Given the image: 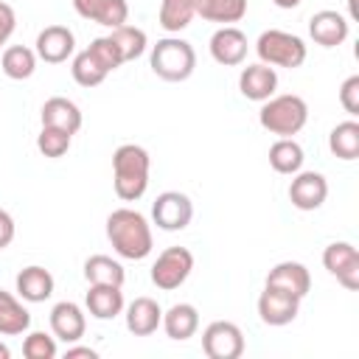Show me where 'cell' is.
I'll return each instance as SVG.
<instances>
[{
  "instance_id": "obj_1",
  "label": "cell",
  "mask_w": 359,
  "mask_h": 359,
  "mask_svg": "<svg viewBox=\"0 0 359 359\" xmlns=\"http://www.w3.org/2000/svg\"><path fill=\"white\" fill-rule=\"evenodd\" d=\"M107 238L112 250L126 261H143L154 247L151 224L135 208H115L107 216Z\"/></svg>"
},
{
  "instance_id": "obj_2",
  "label": "cell",
  "mask_w": 359,
  "mask_h": 359,
  "mask_svg": "<svg viewBox=\"0 0 359 359\" xmlns=\"http://www.w3.org/2000/svg\"><path fill=\"white\" fill-rule=\"evenodd\" d=\"M149 168L151 157L137 143H123L112 154V185L118 199L137 202L149 188Z\"/></svg>"
},
{
  "instance_id": "obj_3",
  "label": "cell",
  "mask_w": 359,
  "mask_h": 359,
  "mask_svg": "<svg viewBox=\"0 0 359 359\" xmlns=\"http://www.w3.org/2000/svg\"><path fill=\"white\" fill-rule=\"evenodd\" d=\"M309 121V107L300 95L294 93H283V95H272L264 101L261 112H258V123L278 137H292L297 135Z\"/></svg>"
},
{
  "instance_id": "obj_4",
  "label": "cell",
  "mask_w": 359,
  "mask_h": 359,
  "mask_svg": "<svg viewBox=\"0 0 359 359\" xmlns=\"http://www.w3.org/2000/svg\"><path fill=\"white\" fill-rule=\"evenodd\" d=\"M154 76L163 81H185L196 70V50L191 42L180 36H165L151 45V59H149Z\"/></svg>"
},
{
  "instance_id": "obj_5",
  "label": "cell",
  "mask_w": 359,
  "mask_h": 359,
  "mask_svg": "<svg viewBox=\"0 0 359 359\" xmlns=\"http://www.w3.org/2000/svg\"><path fill=\"white\" fill-rule=\"evenodd\" d=\"M255 53L264 65L269 67H300L306 62V42L297 34L280 31V28H269L258 36L255 42Z\"/></svg>"
},
{
  "instance_id": "obj_6",
  "label": "cell",
  "mask_w": 359,
  "mask_h": 359,
  "mask_svg": "<svg viewBox=\"0 0 359 359\" xmlns=\"http://www.w3.org/2000/svg\"><path fill=\"white\" fill-rule=\"evenodd\" d=\"M194 269V252L188 247H165L151 264V283L163 292L180 289Z\"/></svg>"
},
{
  "instance_id": "obj_7",
  "label": "cell",
  "mask_w": 359,
  "mask_h": 359,
  "mask_svg": "<svg viewBox=\"0 0 359 359\" xmlns=\"http://www.w3.org/2000/svg\"><path fill=\"white\" fill-rule=\"evenodd\" d=\"M191 219H194V202L182 191H163L151 202V222L165 233L185 230Z\"/></svg>"
},
{
  "instance_id": "obj_8",
  "label": "cell",
  "mask_w": 359,
  "mask_h": 359,
  "mask_svg": "<svg viewBox=\"0 0 359 359\" xmlns=\"http://www.w3.org/2000/svg\"><path fill=\"white\" fill-rule=\"evenodd\" d=\"M202 351L208 359H238L244 353V334L230 320H213L202 331Z\"/></svg>"
},
{
  "instance_id": "obj_9",
  "label": "cell",
  "mask_w": 359,
  "mask_h": 359,
  "mask_svg": "<svg viewBox=\"0 0 359 359\" xmlns=\"http://www.w3.org/2000/svg\"><path fill=\"white\" fill-rule=\"evenodd\" d=\"M323 266L348 289H359V250L351 241H331L323 250Z\"/></svg>"
},
{
  "instance_id": "obj_10",
  "label": "cell",
  "mask_w": 359,
  "mask_h": 359,
  "mask_svg": "<svg viewBox=\"0 0 359 359\" xmlns=\"http://www.w3.org/2000/svg\"><path fill=\"white\" fill-rule=\"evenodd\" d=\"M297 311H300V297L286 289L264 286V292L258 294V317L264 325H272V328L289 325L297 317Z\"/></svg>"
},
{
  "instance_id": "obj_11",
  "label": "cell",
  "mask_w": 359,
  "mask_h": 359,
  "mask_svg": "<svg viewBox=\"0 0 359 359\" xmlns=\"http://www.w3.org/2000/svg\"><path fill=\"white\" fill-rule=\"evenodd\" d=\"M328 196V182L320 171H297L289 182V202L297 210H317Z\"/></svg>"
},
{
  "instance_id": "obj_12",
  "label": "cell",
  "mask_w": 359,
  "mask_h": 359,
  "mask_svg": "<svg viewBox=\"0 0 359 359\" xmlns=\"http://www.w3.org/2000/svg\"><path fill=\"white\" fill-rule=\"evenodd\" d=\"M76 50V36L67 25H45L36 34V59L48 65H62Z\"/></svg>"
},
{
  "instance_id": "obj_13",
  "label": "cell",
  "mask_w": 359,
  "mask_h": 359,
  "mask_svg": "<svg viewBox=\"0 0 359 359\" xmlns=\"http://www.w3.org/2000/svg\"><path fill=\"white\" fill-rule=\"evenodd\" d=\"M210 56L216 65H224V67H236L247 59V34L236 25H222L213 36H210Z\"/></svg>"
},
{
  "instance_id": "obj_14",
  "label": "cell",
  "mask_w": 359,
  "mask_h": 359,
  "mask_svg": "<svg viewBox=\"0 0 359 359\" xmlns=\"http://www.w3.org/2000/svg\"><path fill=\"white\" fill-rule=\"evenodd\" d=\"M50 331H53L56 339H62L67 345L70 342H79L84 337V331H87V317H84L81 306L73 303V300L56 303L50 309Z\"/></svg>"
},
{
  "instance_id": "obj_15",
  "label": "cell",
  "mask_w": 359,
  "mask_h": 359,
  "mask_svg": "<svg viewBox=\"0 0 359 359\" xmlns=\"http://www.w3.org/2000/svg\"><path fill=\"white\" fill-rule=\"evenodd\" d=\"M348 31H351V22L339 11H331V8H323V11L311 14V20H309V36L323 48L342 45L348 39Z\"/></svg>"
},
{
  "instance_id": "obj_16",
  "label": "cell",
  "mask_w": 359,
  "mask_h": 359,
  "mask_svg": "<svg viewBox=\"0 0 359 359\" xmlns=\"http://www.w3.org/2000/svg\"><path fill=\"white\" fill-rule=\"evenodd\" d=\"M238 90L247 101H266L275 95L278 90V73L275 67L264 65V62H255V65H247L238 76Z\"/></svg>"
},
{
  "instance_id": "obj_17",
  "label": "cell",
  "mask_w": 359,
  "mask_h": 359,
  "mask_svg": "<svg viewBox=\"0 0 359 359\" xmlns=\"http://www.w3.org/2000/svg\"><path fill=\"white\" fill-rule=\"evenodd\" d=\"M126 328L135 337H151L163 323V309L154 297H135L126 306Z\"/></svg>"
},
{
  "instance_id": "obj_18",
  "label": "cell",
  "mask_w": 359,
  "mask_h": 359,
  "mask_svg": "<svg viewBox=\"0 0 359 359\" xmlns=\"http://www.w3.org/2000/svg\"><path fill=\"white\" fill-rule=\"evenodd\" d=\"M73 8L79 17L107 25V28H118L129 17L126 0H73Z\"/></svg>"
},
{
  "instance_id": "obj_19",
  "label": "cell",
  "mask_w": 359,
  "mask_h": 359,
  "mask_svg": "<svg viewBox=\"0 0 359 359\" xmlns=\"http://www.w3.org/2000/svg\"><path fill=\"white\" fill-rule=\"evenodd\" d=\"M14 286H17L20 300H25V303H45L53 294V275L45 266L31 264V266L17 272Z\"/></svg>"
},
{
  "instance_id": "obj_20",
  "label": "cell",
  "mask_w": 359,
  "mask_h": 359,
  "mask_svg": "<svg viewBox=\"0 0 359 359\" xmlns=\"http://www.w3.org/2000/svg\"><path fill=\"white\" fill-rule=\"evenodd\" d=\"M84 306L95 320H115L123 311V292H121V286L90 283V289L84 294Z\"/></svg>"
},
{
  "instance_id": "obj_21",
  "label": "cell",
  "mask_w": 359,
  "mask_h": 359,
  "mask_svg": "<svg viewBox=\"0 0 359 359\" xmlns=\"http://www.w3.org/2000/svg\"><path fill=\"white\" fill-rule=\"evenodd\" d=\"M266 286L286 289V292H292V294H297L303 300L309 294V289H311V275L300 261H280V264H275L269 269Z\"/></svg>"
},
{
  "instance_id": "obj_22",
  "label": "cell",
  "mask_w": 359,
  "mask_h": 359,
  "mask_svg": "<svg viewBox=\"0 0 359 359\" xmlns=\"http://www.w3.org/2000/svg\"><path fill=\"white\" fill-rule=\"evenodd\" d=\"M39 118H42V126H56V129H65L70 135H76L81 129V109L65 95L48 98L39 109Z\"/></svg>"
},
{
  "instance_id": "obj_23",
  "label": "cell",
  "mask_w": 359,
  "mask_h": 359,
  "mask_svg": "<svg viewBox=\"0 0 359 359\" xmlns=\"http://www.w3.org/2000/svg\"><path fill=\"white\" fill-rule=\"evenodd\" d=\"M163 331L168 334V339H177V342H185L196 334L199 328V311L196 306L191 303H174L168 311H163Z\"/></svg>"
},
{
  "instance_id": "obj_24",
  "label": "cell",
  "mask_w": 359,
  "mask_h": 359,
  "mask_svg": "<svg viewBox=\"0 0 359 359\" xmlns=\"http://www.w3.org/2000/svg\"><path fill=\"white\" fill-rule=\"evenodd\" d=\"M31 328V314L11 292L0 289V337H20Z\"/></svg>"
},
{
  "instance_id": "obj_25",
  "label": "cell",
  "mask_w": 359,
  "mask_h": 359,
  "mask_svg": "<svg viewBox=\"0 0 359 359\" xmlns=\"http://www.w3.org/2000/svg\"><path fill=\"white\" fill-rule=\"evenodd\" d=\"M196 3L199 0H160V11H157L160 28L168 34L185 31L196 17Z\"/></svg>"
},
{
  "instance_id": "obj_26",
  "label": "cell",
  "mask_w": 359,
  "mask_h": 359,
  "mask_svg": "<svg viewBox=\"0 0 359 359\" xmlns=\"http://www.w3.org/2000/svg\"><path fill=\"white\" fill-rule=\"evenodd\" d=\"M303 146L292 137H278L269 146V165L278 174H297L303 168Z\"/></svg>"
},
{
  "instance_id": "obj_27",
  "label": "cell",
  "mask_w": 359,
  "mask_h": 359,
  "mask_svg": "<svg viewBox=\"0 0 359 359\" xmlns=\"http://www.w3.org/2000/svg\"><path fill=\"white\" fill-rule=\"evenodd\" d=\"M196 14L208 22H222V25H233L238 20H244L247 14V0H199L196 3Z\"/></svg>"
},
{
  "instance_id": "obj_28",
  "label": "cell",
  "mask_w": 359,
  "mask_h": 359,
  "mask_svg": "<svg viewBox=\"0 0 359 359\" xmlns=\"http://www.w3.org/2000/svg\"><path fill=\"white\" fill-rule=\"evenodd\" d=\"M0 67L8 79L14 81H22V79H31L34 70H36V50L25 48V45H8L3 50V59H0Z\"/></svg>"
},
{
  "instance_id": "obj_29",
  "label": "cell",
  "mask_w": 359,
  "mask_h": 359,
  "mask_svg": "<svg viewBox=\"0 0 359 359\" xmlns=\"http://www.w3.org/2000/svg\"><path fill=\"white\" fill-rule=\"evenodd\" d=\"M328 149L339 160H356L359 157V123L353 118L337 123L328 135Z\"/></svg>"
},
{
  "instance_id": "obj_30",
  "label": "cell",
  "mask_w": 359,
  "mask_h": 359,
  "mask_svg": "<svg viewBox=\"0 0 359 359\" xmlns=\"http://www.w3.org/2000/svg\"><path fill=\"white\" fill-rule=\"evenodd\" d=\"M84 278L87 283H109V286H123L126 272L121 266V261L109 258V255H90L84 261Z\"/></svg>"
},
{
  "instance_id": "obj_31",
  "label": "cell",
  "mask_w": 359,
  "mask_h": 359,
  "mask_svg": "<svg viewBox=\"0 0 359 359\" xmlns=\"http://www.w3.org/2000/svg\"><path fill=\"white\" fill-rule=\"evenodd\" d=\"M109 39L118 45V50H121V59H123V62H132V59L143 56V53H146V48H149L146 31H143V28H137V25H126V22H123V25H118V28H112Z\"/></svg>"
},
{
  "instance_id": "obj_32",
  "label": "cell",
  "mask_w": 359,
  "mask_h": 359,
  "mask_svg": "<svg viewBox=\"0 0 359 359\" xmlns=\"http://www.w3.org/2000/svg\"><path fill=\"white\" fill-rule=\"evenodd\" d=\"M70 73H73V81L79 87H98L109 73L95 62V56L84 48L81 53L73 56V65H70Z\"/></svg>"
},
{
  "instance_id": "obj_33",
  "label": "cell",
  "mask_w": 359,
  "mask_h": 359,
  "mask_svg": "<svg viewBox=\"0 0 359 359\" xmlns=\"http://www.w3.org/2000/svg\"><path fill=\"white\" fill-rule=\"evenodd\" d=\"M70 140H73V135H70V132L56 129V126H42V129H39V135H36V149H39L45 157L59 160V157H65V154H67Z\"/></svg>"
},
{
  "instance_id": "obj_34",
  "label": "cell",
  "mask_w": 359,
  "mask_h": 359,
  "mask_svg": "<svg viewBox=\"0 0 359 359\" xmlns=\"http://www.w3.org/2000/svg\"><path fill=\"white\" fill-rule=\"evenodd\" d=\"M87 50L95 56V62H98L107 73H112V70H118V67L123 65L121 50H118V45H115L109 36H95V39L90 42V48H87Z\"/></svg>"
},
{
  "instance_id": "obj_35",
  "label": "cell",
  "mask_w": 359,
  "mask_h": 359,
  "mask_svg": "<svg viewBox=\"0 0 359 359\" xmlns=\"http://www.w3.org/2000/svg\"><path fill=\"white\" fill-rule=\"evenodd\" d=\"M22 353L25 359H53L56 351V337L45 334V331H31L22 342Z\"/></svg>"
},
{
  "instance_id": "obj_36",
  "label": "cell",
  "mask_w": 359,
  "mask_h": 359,
  "mask_svg": "<svg viewBox=\"0 0 359 359\" xmlns=\"http://www.w3.org/2000/svg\"><path fill=\"white\" fill-rule=\"evenodd\" d=\"M339 104L348 115H359V76H348L339 87Z\"/></svg>"
},
{
  "instance_id": "obj_37",
  "label": "cell",
  "mask_w": 359,
  "mask_h": 359,
  "mask_svg": "<svg viewBox=\"0 0 359 359\" xmlns=\"http://www.w3.org/2000/svg\"><path fill=\"white\" fill-rule=\"evenodd\" d=\"M14 28H17V14H14V8H11L8 3L0 0V48L11 39Z\"/></svg>"
},
{
  "instance_id": "obj_38",
  "label": "cell",
  "mask_w": 359,
  "mask_h": 359,
  "mask_svg": "<svg viewBox=\"0 0 359 359\" xmlns=\"http://www.w3.org/2000/svg\"><path fill=\"white\" fill-rule=\"evenodd\" d=\"M11 241H14V219H11L8 210L0 208V250L8 247Z\"/></svg>"
},
{
  "instance_id": "obj_39",
  "label": "cell",
  "mask_w": 359,
  "mask_h": 359,
  "mask_svg": "<svg viewBox=\"0 0 359 359\" xmlns=\"http://www.w3.org/2000/svg\"><path fill=\"white\" fill-rule=\"evenodd\" d=\"M81 356H84V359H95L98 353H95L93 348H87V345H73V342H70V348L65 351V359H81Z\"/></svg>"
},
{
  "instance_id": "obj_40",
  "label": "cell",
  "mask_w": 359,
  "mask_h": 359,
  "mask_svg": "<svg viewBox=\"0 0 359 359\" xmlns=\"http://www.w3.org/2000/svg\"><path fill=\"white\" fill-rule=\"evenodd\" d=\"M272 3H275L278 8H297L303 0H272Z\"/></svg>"
},
{
  "instance_id": "obj_41",
  "label": "cell",
  "mask_w": 359,
  "mask_h": 359,
  "mask_svg": "<svg viewBox=\"0 0 359 359\" xmlns=\"http://www.w3.org/2000/svg\"><path fill=\"white\" fill-rule=\"evenodd\" d=\"M11 356V351H8V345L6 342H0V359H8Z\"/></svg>"
},
{
  "instance_id": "obj_42",
  "label": "cell",
  "mask_w": 359,
  "mask_h": 359,
  "mask_svg": "<svg viewBox=\"0 0 359 359\" xmlns=\"http://www.w3.org/2000/svg\"><path fill=\"white\" fill-rule=\"evenodd\" d=\"M348 11H351V17L356 20V14H359V11H356V0H348Z\"/></svg>"
}]
</instances>
